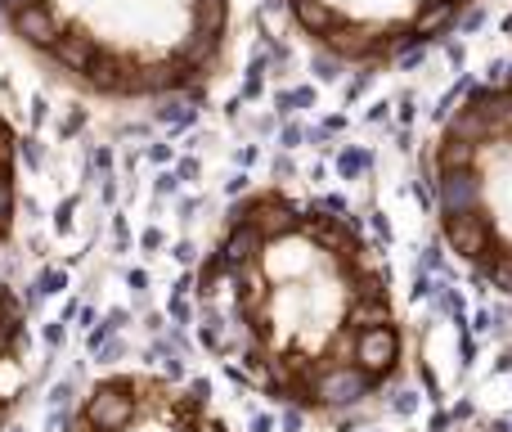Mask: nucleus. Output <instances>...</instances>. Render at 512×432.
<instances>
[{
    "instance_id": "obj_1",
    "label": "nucleus",
    "mask_w": 512,
    "mask_h": 432,
    "mask_svg": "<svg viewBox=\"0 0 512 432\" xmlns=\"http://www.w3.org/2000/svg\"><path fill=\"white\" fill-rule=\"evenodd\" d=\"M194 334L247 392L346 419L405 378V315L382 244L319 194H238L194 270Z\"/></svg>"
},
{
    "instance_id": "obj_2",
    "label": "nucleus",
    "mask_w": 512,
    "mask_h": 432,
    "mask_svg": "<svg viewBox=\"0 0 512 432\" xmlns=\"http://www.w3.org/2000/svg\"><path fill=\"white\" fill-rule=\"evenodd\" d=\"M5 37L99 104H194L229 63L234 0H0Z\"/></svg>"
},
{
    "instance_id": "obj_3",
    "label": "nucleus",
    "mask_w": 512,
    "mask_h": 432,
    "mask_svg": "<svg viewBox=\"0 0 512 432\" xmlns=\"http://www.w3.org/2000/svg\"><path fill=\"white\" fill-rule=\"evenodd\" d=\"M423 194L445 253L512 297V68L472 81L423 145Z\"/></svg>"
},
{
    "instance_id": "obj_4",
    "label": "nucleus",
    "mask_w": 512,
    "mask_h": 432,
    "mask_svg": "<svg viewBox=\"0 0 512 432\" xmlns=\"http://www.w3.org/2000/svg\"><path fill=\"white\" fill-rule=\"evenodd\" d=\"M476 0H284L293 32L333 68L387 72L445 41Z\"/></svg>"
},
{
    "instance_id": "obj_5",
    "label": "nucleus",
    "mask_w": 512,
    "mask_h": 432,
    "mask_svg": "<svg viewBox=\"0 0 512 432\" xmlns=\"http://www.w3.org/2000/svg\"><path fill=\"white\" fill-rule=\"evenodd\" d=\"M63 432H234L202 378L153 370L99 374L63 419Z\"/></svg>"
},
{
    "instance_id": "obj_6",
    "label": "nucleus",
    "mask_w": 512,
    "mask_h": 432,
    "mask_svg": "<svg viewBox=\"0 0 512 432\" xmlns=\"http://www.w3.org/2000/svg\"><path fill=\"white\" fill-rule=\"evenodd\" d=\"M32 387V324L28 302L10 279H0V428H5Z\"/></svg>"
},
{
    "instance_id": "obj_7",
    "label": "nucleus",
    "mask_w": 512,
    "mask_h": 432,
    "mask_svg": "<svg viewBox=\"0 0 512 432\" xmlns=\"http://www.w3.org/2000/svg\"><path fill=\"white\" fill-rule=\"evenodd\" d=\"M19 203H23V145L14 122L0 113V253H10L19 235Z\"/></svg>"
}]
</instances>
